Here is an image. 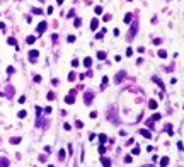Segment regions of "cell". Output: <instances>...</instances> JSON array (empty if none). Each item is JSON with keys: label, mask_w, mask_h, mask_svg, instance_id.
<instances>
[{"label": "cell", "mask_w": 184, "mask_h": 167, "mask_svg": "<svg viewBox=\"0 0 184 167\" xmlns=\"http://www.w3.org/2000/svg\"><path fill=\"white\" fill-rule=\"evenodd\" d=\"M101 162H102V166H104V167H111V160H109V159H106V157H102V159H101Z\"/></svg>", "instance_id": "1"}, {"label": "cell", "mask_w": 184, "mask_h": 167, "mask_svg": "<svg viewBox=\"0 0 184 167\" xmlns=\"http://www.w3.org/2000/svg\"><path fill=\"white\" fill-rule=\"evenodd\" d=\"M97 26H99V20H97V19H92V22H90L92 31H96V29H97Z\"/></svg>", "instance_id": "2"}, {"label": "cell", "mask_w": 184, "mask_h": 167, "mask_svg": "<svg viewBox=\"0 0 184 167\" xmlns=\"http://www.w3.org/2000/svg\"><path fill=\"white\" fill-rule=\"evenodd\" d=\"M140 133H142L145 138H152V133H150L148 130H140Z\"/></svg>", "instance_id": "3"}, {"label": "cell", "mask_w": 184, "mask_h": 167, "mask_svg": "<svg viewBox=\"0 0 184 167\" xmlns=\"http://www.w3.org/2000/svg\"><path fill=\"white\" fill-rule=\"evenodd\" d=\"M44 29H46V22H41V24L38 26V32H43Z\"/></svg>", "instance_id": "4"}, {"label": "cell", "mask_w": 184, "mask_h": 167, "mask_svg": "<svg viewBox=\"0 0 184 167\" xmlns=\"http://www.w3.org/2000/svg\"><path fill=\"white\" fill-rule=\"evenodd\" d=\"M0 167H9V160L7 159H0Z\"/></svg>", "instance_id": "5"}, {"label": "cell", "mask_w": 184, "mask_h": 167, "mask_svg": "<svg viewBox=\"0 0 184 167\" xmlns=\"http://www.w3.org/2000/svg\"><path fill=\"white\" fill-rule=\"evenodd\" d=\"M38 55H39L38 51H31V53H29V56H31V60H36V56H38Z\"/></svg>", "instance_id": "6"}, {"label": "cell", "mask_w": 184, "mask_h": 167, "mask_svg": "<svg viewBox=\"0 0 184 167\" xmlns=\"http://www.w3.org/2000/svg\"><path fill=\"white\" fill-rule=\"evenodd\" d=\"M97 58H99V60H104V58H106V53H104V51H99V53H97Z\"/></svg>", "instance_id": "7"}, {"label": "cell", "mask_w": 184, "mask_h": 167, "mask_svg": "<svg viewBox=\"0 0 184 167\" xmlns=\"http://www.w3.org/2000/svg\"><path fill=\"white\" fill-rule=\"evenodd\" d=\"M167 162H169V159H167V157H164V159L160 160V166H162V167H166V166H167Z\"/></svg>", "instance_id": "8"}, {"label": "cell", "mask_w": 184, "mask_h": 167, "mask_svg": "<svg viewBox=\"0 0 184 167\" xmlns=\"http://www.w3.org/2000/svg\"><path fill=\"white\" fill-rule=\"evenodd\" d=\"M90 63H92L90 58H85V60H84V65H85V67H90Z\"/></svg>", "instance_id": "9"}, {"label": "cell", "mask_w": 184, "mask_h": 167, "mask_svg": "<svg viewBox=\"0 0 184 167\" xmlns=\"http://www.w3.org/2000/svg\"><path fill=\"white\" fill-rule=\"evenodd\" d=\"M90 97H92V94H90V92H87V94H85V102H87V104L90 102Z\"/></svg>", "instance_id": "10"}, {"label": "cell", "mask_w": 184, "mask_h": 167, "mask_svg": "<svg viewBox=\"0 0 184 167\" xmlns=\"http://www.w3.org/2000/svg\"><path fill=\"white\" fill-rule=\"evenodd\" d=\"M99 154H101V155H104V154H106V147H104V145H101V147H99Z\"/></svg>", "instance_id": "11"}, {"label": "cell", "mask_w": 184, "mask_h": 167, "mask_svg": "<svg viewBox=\"0 0 184 167\" xmlns=\"http://www.w3.org/2000/svg\"><path fill=\"white\" fill-rule=\"evenodd\" d=\"M107 84H109V80H107V77H104V79H102V87H106Z\"/></svg>", "instance_id": "12"}, {"label": "cell", "mask_w": 184, "mask_h": 167, "mask_svg": "<svg viewBox=\"0 0 184 167\" xmlns=\"http://www.w3.org/2000/svg\"><path fill=\"white\" fill-rule=\"evenodd\" d=\"M148 106H150L152 109H155V108H157V102H155V101H150V104H148Z\"/></svg>", "instance_id": "13"}, {"label": "cell", "mask_w": 184, "mask_h": 167, "mask_svg": "<svg viewBox=\"0 0 184 167\" xmlns=\"http://www.w3.org/2000/svg\"><path fill=\"white\" fill-rule=\"evenodd\" d=\"M27 43L32 44V43H34V36H29V38H27Z\"/></svg>", "instance_id": "14"}, {"label": "cell", "mask_w": 184, "mask_h": 167, "mask_svg": "<svg viewBox=\"0 0 184 167\" xmlns=\"http://www.w3.org/2000/svg\"><path fill=\"white\" fill-rule=\"evenodd\" d=\"M9 44H12V46H17V43H15V39H12V38L9 39Z\"/></svg>", "instance_id": "15"}, {"label": "cell", "mask_w": 184, "mask_h": 167, "mask_svg": "<svg viewBox=\"0 0 184 167\" xmlns=\"http://www.w3.org/2000/svg\"><path fill=\"white\" fill-rule=\"evenodd\" d=\"M99 140H101V142H102V143H104V142H106V140H107V137H106V135H101V137H99Z\"/></svg>", "instance_id": "16"}, {"label": "cell", "mask_w": 184, "mask_h": 167, "mask_svg": "<svg viewBox=\"0 0 184 167\" xmlns=\"http://www.w3.org/2000/svg\"><path fill=\"white\" fill-rule=\"evenodd\" d=\"M19 142H20V138H12L10 140V143H19Z\"/></svg>", "instance_id": "17"}, {"label": "cell", "mask_w": 184, "mask_h": 167, "mask_svg": "<svg viewBox=\"0 0 184 167\" xmlns=\"http://www.w3.org/2000/svg\"><path fill=\"white\" fill-rule=\"evenodd\" d=\"M131 154H133V155H137V154H140V150H138V147H135V149H133V152H131Z\"/></svg>", "instance_id": "18"}, {"label": "cell", "mask_w": 184, "mask_h": 167, "mask_svg": "<svg viewBox=\"0 0 184 167\" xmlns=\"http://www.w3.org/2000/svg\"><path fill=\"white\" fill-rule=\"evenodd\" d=\"M63 159H65V150L60 152V160H63Z\"/></svg>", "instance_id": "19"}, {"label": "cell", "mask_w": 184, "mask_h": 167, "mask_svg": "<svg viewBox=\"0 0 184 167\" xmlns=\"http://www.w3.org/2000/svg\"><path fill=\"white\" fill-rule=\"evenodd\" d=\"M73 24H75V26H80V24H82V20H80V19H75V22H73Z\"/></svg>", "instance_id": "20"}, {"label": "cell", "mask_w": 184, "mask_h": 167, "mask_svg": "<svg viewBox=\"0 0 184 167\" xmlns=\"http://www.w3.org/2000/svg\"><path fill=\"white\" fill-rule=\"evenodd\" d=\"M53 99H55V96H53V94L49 92V94H48V101H53Z\"/></svg>", "instance_id": "21"}, {"label": "cell", "mask_w": 184, "mask_h": 167, "mask_svg": "<svg viewBox=\"0 0 184 167\" xmlns=\"http://www.w3.org/2000/svg\"><path fill=\"white\" fill-rule=\"evenodd\" d=\"M58 3H61V0H58Z\"/></svg>", "instance_id": "22"}]
</instances>
